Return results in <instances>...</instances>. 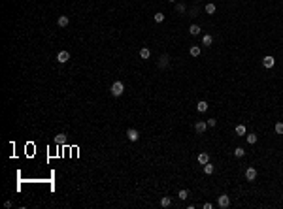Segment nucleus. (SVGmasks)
<instances>
[{"instance_id":"nucleus-1","label":"nucleus","mask_w":283,"mask_h":209,"mask_svg":"<svg viewBox=\"0 0 283 209\" xmlns=\"http://www.w3.org/2000/svg\"><path fill=\"white\" fill-rule=\"evenodd\" d=\"M110 92H111L113 96H121L123 92H125V85H123L121 81H115L113 85H111V91H110Z\"/></svg>"},{"instance_id":"nucleus-2","label":"nucleus","mask_w":283,"mask_h":209,"mask_svg":"<svg viewBox=\"0 0 283 209\" xmlns=\"http://www.w3.org/2000/svg\"><path fill=\"white\" fill-rule=\"evenodd\" d=\"M217 206H219V207H223V209H226V207L230 206V198H228L226 194H221V196L217 198Z\"/></svg>"},{"instance_id":"nucleus-3","label":"nucleus","mask_w":283,"mask_h":209,"mask_svg":"<svg viewBox=\"0 0 283 209\" xmlns=\"http://www.w3.org/2000/svg\"><path fill=\"white\" fill-rule=\"evenodd\" d=\"M126 138H129L130 141H138L140 134H138V130H136V128H129V130H126Z\"/></svg>"},{"instance_id":"nucleus-4","label":"nucleus","mask_w":283,"mask_h":209,"mask_svg":"<svg viewBox=\"0 0 283 209\" xmlns=\"http://www.w3.org/2000/svg\"><path fill=\"white\" fill-rule=\"evenodd\" d=\"M245 179H247V181H255V179H257V170H255L253 166H249L247 170H245Z\"/></svg>"},{"instance_id":"nucleus-5","label":"nucleus","mask_w":283,"mask_h":209,"mask_svg":"<svg viewBox=\"0 0 283 209\" xmlns=\"http://www.w3.org/2000/svg\"><path fill=\"white\" fill-rule=\"evenodd\" d=\"M68 60H70V53H68V51H61V53L57 55V62L64 64V62H68Z\"/></svg>"},{"instance_id":"nucleus-6","label":"nucleus","mask_w":283,"mask_h":209,"mask_svg":"<svg viewBox=\"0 0 283 209\" xmlns=\"http://www.w3.org/2000/svg\"><path fill=\"white\" fill-rule=\"evenodd\" d=\"M206 128H208V123H204V121H198V123L194 124V130H196V134H204Z\"/></svg>"},{"instance_id":"nucleus-7","label":"nucleus","mask_w":283,"mask_h":209,"mask_svg":"<svg viewBox=\"0 0 283 209\" xmlns=\"http://www.w3.org/2000/svg\"><path fill=\"white\" fill-rule=\"evenodd\" d=\"M274 64H276V59H274V57H270V55H268V57H264V59H262V66H264V68H272Z\"/></svg>"},{"instance_id":"nucleus-8","label":"nucleus","mask_w":283,"mask_h":209,"mask_svg":"<svg viewBox=\"0 0 283 209\" xmlns=\"http://www.w3.org/2000/svg\"><path fill=\"white\" fill-rule=\"evenodd\" d=\"M68 23H70L68 15H61V17H59V21H57V25L61 26V29H64V26H68Z\"/></svg>"},{"instance_id":"nucleus-9","label":"nucleus","mask_w":283,"mask_h":209,"mask_svg":"<svg viewBox=\"0 0 283 209\" xmlns=\"http://www.w3.org/2000/svg\"><path fill=\"white\" fill-rule=\"evenodd\" d=\"M168 60H170V57H168V55H162V57L161 59H159V68H166V66H168Z\"/></svg>"},{"instance_id":"nucleus-10","label":"nucleus","mask_w":283,"mask_h":209,"mask_svg":"<svg viewBox=\"0 0 283 209\" xmlns=\"http://www.w3.org/2000/svg\"><path fill=\"white\" fill-rule=\"evenodd\" d=\"M196 109L200 111V113H204V111H208V102H206V100H200V102L196 104Z\"/></svg>"},{"instance_id":"nucleus-11","label":"nucleus","mask_w":283,"mask_h":209,"mask_svg":"<svg viewBox=\"0 0 283 209\" xmlns=\"http://www.w3.org/2000/svg\"><path fill=\"white\" fill-rule=\"evenodd\" d=\"M198 162H200V164H208L210 162V155H208V153H200V155H198Z\"/></svg>"},{"instance_id":"nucleus-12","label":"nucleus","mask_w":283,"mask_h":209,"mask_svg":"<svg viewBox=\"0 0 283 209\" xmlns=\"http://www.w3.org/2000/svg\"><path fill=\"white\" fill-rule=\"evenodd\" d=\"M161 206H162V207H170V206H172V198H168V196H162V198H161Z\"/></svg>"},{"instance_id":"nucleus-13","label":"nucleus","mask_w":283,"mask_h":209,"mask_svg":"<svg viewBox=\"0 0 283 209\" xmlns=\"http://www.w3.org/2000/svg\"><path fill=\"white\" fill-rule=\"evenodd\" d=\"M55 143H57V145H64L66 143V134H59L57 138H55Z\"/></svg>"},{"instance_id":"nucleus-14","label":"nucleus","mask_w":283,"mask_h":209,"mask_svg":"<svg viewBox=\"0 0 283 209\" xmlns=\"http://www.w3.org/2000/svg\"><path fill=\"white\" fill-rule=\"evenodd\" d=\"M140 57H142L143 60H145V59H149V57H151V51L147 49V47H142V49H140Z\"/></svg>"},{"instance_id":"nucleus-15","label":"nucleus","mask_w":283,"mask_h":209,"mask_svg":"<svg viewBox=\"0 0 283 209\" xmlns=\"http://www.w3.org/2000/svg\"><path fill=\"white\" fill-rule=\"evenodd\" d=\"M202 43H204V45H212V43H213V38H212V36H210V34H206V36H202Z\"/></svg>"},{"instance_id":"nucleus-16","label":"nucleus","mask_w":283,"mask_h":209,"mask_svg":"<svg viewBox=\"0 0 283 209\" xmlns=\"http://www.w3.org/2000/svg\"><path fill=\"white\" fill-rule=\"evenodd\" d=\"M189 55H191V57H198V55H200V47H198V45H193L189 49Z\"/></svg>"},{"instance_id":"nucleus-17","label":"nucleus","mask_w":283,"mask_h":209,"mask_svg":"<svg viewBox=\"0 0 283 209\" xmlns=\"http://www.w3.org/2000/svg\"><path fill=\"white\" fill-rule=\"evenodd\" d=\"M189 32L193 36H198V34H200V26H198V25H191L189 26Z\"/></svg>"},{"instance_id":"nucleus-18","label":"nucleus","mask_w":283,"mask_h":209,"mask_svg":"<svg viewBox=\"0 0 283 209\" xmlns=\"http://www.w3.org/2000/svg\"><path fill=\"white\" fill-rule=\"evenodd\" d=\"M204 10H206V13H210V15H212V13H215V10H217V8H215V4H212V2H210V4H206V8H204Z\"/></svg>"},{"instance_id":"nucleus-19","label":"nucleus","mask_w":283,"mask_h":209,"mask_svg":"<svg viewBox=\"0 0 283 209\" xmlns=\"http://www.w3.org/2000/svg\"><path fill=\"white\" fill-rule=\"evenodd\" d=\"M274 130H276V134H283V123H281V121H277V123H276V126H274Z\"/></svg>"},{"instance_id":"nucleus-20","label":"nucleus","mask_w":283,"mask_h":209,"mask_svg":"<svg viewBox=\"0 0 283 209\" xmlns=\"http://www.w3.org/2000/svg\"><path fill=\"white\" fill-rule=\"evenodd\" d=\"M177 198H179V200H187V198H189V190H187V188H183V190H179Z\"/></svg>"},{"instance_id":"nucleus-21","label":"nucleus","mask_w":283,"mask_h":209,"mask_svg":"<svg viewBox=\"0 0 283 209\" xmlns=\"http://www.w3.org/2000/svg\"><path fill=\"white\" fill-rule=\"evenodd\" d=\"M244 155H245V151L242 149V147H236V149H234V156H236V158H242Z\"/></svg>"},{"instance_id":"nucleus-22","label":"nucleus","mask_w":283,"mask_h":209,"mask_svg":"<svg viewBox=\"0 0 283 209\" xmlns=\"http://www.w3.org/2000/svg\"><path fill=\"white\" fill-rule=\"evenodd\" d=\"M245 139H247V143H249V145L257 143V136H255V134H247V136H245Z\"/></svg>"},{"instance_id":"nucleus-23","label":"nucleus","mask_w":283,"mask_h":209,"mask_svg":"<svg viewBox=\"0 0 283 209\" xmlns=\"http://www.w3.org/2000/svg\"><path fill=\"white\" fill-rule=\"evenodd\" d=\"M236 134L238 136H245V126H244V124H238V126H236Z\"/></svg>"},{"instance_id":"nucleus-24","label":"nucleus","mask_w":283,"mask_h":209,"mask_svg":"<svg viewBox=\"0 0 283 209\" xmlns=\"http://www.w3.org/2000/svg\"><path fill=\"white\" fill-rule=\"evenodd\" d=\"M204 173L206 175H210V173H213V166H212V164H204Z\"/></svg>"},{"instance_id":"nucleus-25","label":"nucleus","mask_w":283,"mask_h":209,"mask_svg":"<svg viewBox=\"0 0 283 209\" xmlns=\"http://www.w3.org/2000/svg\"><path fill=\"white\" fill-rule=\"evenodd\" d=\"M153 19H155V23H162V21H164V15H162L161 11H159V13H155V17H153Z\"/></svg>"},{"instance_id":"nucleus-26","label":"nucleus","mask_w":283,"mask_h":209,"mask_svg":"<svg viewBox=\"0 0 283 209\" xmlns=\"http://www.w3.org/2000/svg\"><path fill=\"white\" fill-rule=\"evenodd\" d=\"M176 10L179 11V13H183V11H185V4H177V6H176Z\"/></svg>"},{"instance_id":"nucleus-27","label":"nucleus","mask_w":283,"mask_h":209,"mask_svg":"<svg viewBox=\"0 0 283 209\" xmlns=\"http://www.w3.org/2000/svg\"><path fill=\"white\" fill-rule=\"evenodd\" d=\"M215 124H217V121H215V119H210L208 121V126H215Z\"/></svg>"},{"instance_id":"nucleus-28","label":"nucleus","mask_w":283,"mask_h":209,"mask_svg":"<svg viewBox=\"0 0 283 209\" xmlns=\"http://www.w3.org/2000/svg\"><path fill=\"white\" fill-rule=\"evenodd\" d=\"M202 207H204V209H212V207H213V203H210V202H206V203H204V206H202Z\"/></svg>"},{"instance_id":"nucleus-29","label":"nucleus","mask_w":283,"mask_h":209,"mask_svg":"<svg viewBox=\"0 0 283 209\" xmlns=\"http://www.w3.org/2000/svg\"><path fill=\"white\" fill-rule=\"evenodd\" d=\"M168 2H176V0H168Z\"/></svg>"}]
</instances>
